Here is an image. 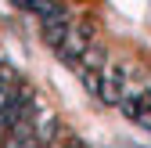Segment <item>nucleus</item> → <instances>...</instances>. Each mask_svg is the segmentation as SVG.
I'll return each instance as SVG.
<instances>
[{
    "instance_id": "nucleus-4",
    "label": "nucleus",
    "mask_w": 151,
    "mask_h": 148,
    "mask_svg": "<svg viewBox=\"0 0 151 148\" xmlns=\"http://www.w3.org/2000/svg\"><path fill=\"white\" fill-rule=\"evenodd\" d=\"M79 65V72H90V76H97V72L108 65V58H104V47H97V44H90L86 51H83V58L76 62Z\"/></svg>"
},
{
    "instance_id": "nucleus-5",
    "label": "nucleus",
    "mask_w": 151,
    "mask_h": 148,
    "mask_svg": "<svg viewBox=\"0 0 151 148\" xmlns=\"http://www.w3.org/2000/svg\"><path fill=\"white\" fill-rule=\"evenodd\" d=\"M18 7H25L29 15H36V18H43V15H50L54 7H58V0H14Z\"/></svg>"
},
{
    "instance_id": "nucleus-1",
    "label": "nucleus",
    "mask_w": 151,
    "mask_h": 148,
    "mask_svg": "<svg viewBox=\"0 0 151 148\" xmlns=\"http://www.w3.org/2000/svg\"><path fill=\"white\" fill-rule=\"evenodd\" d=\"M129 76H126V65H119V62H108L104 69H101V76H97V94H93V98H97L101 105H111V108H115L119 101H122V94H126V83Z\"/></svg>"
},
{
    "instance_id": "nucleus-3",
    "label": "nucleus",
    "mask_w": 151,
    "mask_h": 148,
    "mask_svg": "<svg viewBox=\"0 0 151 148\" xmlns=\"http://www.w3.org/2000/svg\"><path fill=\"white\" fill-rule=\"evenodd\" d=\"M90 44H93V25H90V22H72V25H68V33H65V40L58 44V58L76 65Z\"/></svg>"
},
{
    "instance_id": "nucleus-2",
    "label": "nucleus",
    "mask_w": 151,
    "mask_h": 148,
    "mask_svg": "<svg viewBox=\"0 0 151 148\" xmlns=\"http://www.w3.org/2000/svg\"><path fill=\"white\" fill-rule=\"evenodd\" d=\"M126 119H133L137 126L151 130V87H126L122 101L115 105Z\"/></svg>"
}]
</instances>
